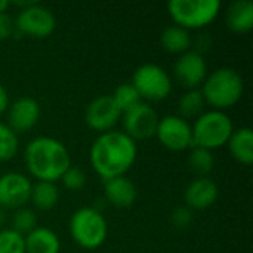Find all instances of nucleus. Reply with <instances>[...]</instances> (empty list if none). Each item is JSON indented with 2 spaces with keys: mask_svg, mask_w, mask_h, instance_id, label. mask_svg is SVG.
<instances>
[{
  "mask_svg": "<svg viewBox=\"0 0 253 253\" xmlns=\"http://www.w3.org/2000/svg\"><path fill=\"white\" fill-rule=\"evenodd\" d=\"M159 142L175 153L190 150L193 147L191 125L178 114H169L159 120L156 135Z\"/></svg>",
  "mask_w": 253,
  "mask_h": 253,
  "instance_id": "9d476101",
  "label": "nucleus"
},
{
  "mask_svg": "<svg viewBox=\"0 0 253 253\" xmlns=\"http://www.w3.org/2000/svg\"><path fill=\"white\" fill-rule=\"evenodd\" d=\"M30 202L40 212L52 211L59 202V190L55 182H43L37 181L33 184Z\"/></svg>",
  "mask_w": 253,
  "mask_h": 253,
  "instance_id": "412c9836",
  "label": "nucleus"
},
{
  "mask_svg": "<svg viewBox=\"0 0 253 253\" xmlns=\"http://www.w3.org/2000/svg\"><path fill=\"white\" fill-rule=\"evenodd\" d=\"M24 162L33 178L55 184L71 166V157L67 147L52 136L33 138L25 147Z\"/></svg>",
  "mask_w": 253,
  "mask_h": 253,
  "instance_id": "f03ea898",
  "label": "nucleus"
},
{
  "mask_svg": "<svg viewBox=\"0 0 253 253\" xmlns=\"http://www.w3.org/2000/svg\"><path fill=\"white\" fill-rule=\"evenodd\" d=\"M227 27L237 34H246L253 28V3L251 0H236L225 10Z\"/></svg>",
  "mask_w": 253,
  "mask_h": 253,
  "instance_id": "f3484780",
  "label": "nucleus"
},
{
  "mask_svg": "<svg viewBox=\"0 0 253 253\" xmlns=\"http://www.w3.org/2000/svg\"><path fill=\"white\" fill-rule=\"evenodd\" d=\"M188 166L197 178H208V175L213 170L215 156L212 151L200 147H191L188 154Z\"/></svg>",
  "mask_w": 253,
  "mask_h": 253,
  "instance_id": "5701e85b",
  "label": "nucleus"
},
{
  "mask_svg": "<svg viewBox=\"0 0 253 253\" xmlns=\"http://www.w3.org/2000/svg\"><path fill=\"white\" fill-rule=\"evenodd\" d=\"M122 111L113 101L111 95H99L92 99L84 110V122L93 132L105 133L114 130V126L120 122Z\"/></svg>",
  "mask_w": 253,
  "mask_h": 253,
  "instance_id": "9b49d317",
  "label": "nucleus"
},
{
  "mask_svg": "<svg viewBox=\"0 0 253 253\" xmlns=\"http://www.w3.org/2000/svg\"><path fill=\"white\" fill-rule=\"evenodd\" d=\"M206 102L203 99V95L200 89H191L185 90L178 99V116L188 120V119H197L205 108Z\"/></svg>",
  "mask_w": 253,
  "mask_h": 253,
  "instance_id": "4be33fe9",
  "label": "nucleus"
},
{
  "mask_svg": "<svg viewBox=\"0 0 253 253\" xmlns=\"http://www.w3.org/2000/svg\"><path fill=\"white\" fill-rule=\"evenodd\" d=\"M7 126L16 133L30 132L40 120V104L30 96H22L7 107Z\"/></svg>",
  "mask_w": 253,
  "mask_h": 253,
  "instance_id": "4468645a",
  "label": "nucleus"
},
{
  "mask_svg": "<svg viewBox=\"0 0 253 253\" xmlns=\"http://www.w3.org/2000/svg\"><path fill=\"white\" fill-rule=\"evenodd\" d=\"M138 145L122 130H110L98 135L89 153L90 166L104 181L125 176L133 166Z\"/></svg>",
  "mask_w": 253,
  "mask_h": 253,
  "instance_id": "f257e3e1",
  "label": "nucleus"
},
{
  "mask_svg": "<svg viewBox=\"0 0 253 253\" xmlns=\"http://www.w3.org/2000/svg\"><path fill=\"white\" fill-rule=\"evenodd\" d=\"M33 182L19 172H6L0 176V209H19L30 202Z\"/></svg>",
  "mask_w": 253,
  "mask_h": 253,
  "instance_id": "ddd939ff",
  "label": "nucleus"
},
{
  "mask_svg": "<svg viewBox=\"0 0 253 253\" xmlns=\"http://www.w3.org/2000/svg\"><path fill=\"white\" fill-rule=\"evenodd\" d=\"M228 151L233 159L245 166L253 163V132L251 127H239L234 129L233 135L230 136Z\"/></svg>",
  "mask_w": 253,
  "mask_h": 253,
  "instance_id": "6ab92c4d",
  "label": "nucleus"
},
{
  "mask_svg": "<svg viewBox=\"0 0 253 253\" xmlns=\"http://www.w3.org/2000/svg\"><path fill=\"white\" fill-rule=\"evenodd\" d=\"M15 33H16V28H15L13 18L7 12L0 13V42L10 39Z\"/></svg>",
  "mask_w": 253,
  "mask_h": 253,
  "instance_id": "c756f323",
  "label": "nucleus"
},
{
  "mask_svg": "<svg viewBox=\"0 0 253 253\" xmlns=\"http://www.w3.org/2000/svg\"><path fill=\"white\" fill-rule=\"evenodd\" d=\"M13 21L18 33L33 39H46L56 28V18L52 10L37 1L19 9Z\"/></svg>",
  "mask_w": 253,
  "mask_h": 253,
  "instance_id": "6e6552de",
  "label": "nucleus"
},
{
  "mask_svg": "<svg viewBox=\"0 0 253 253\" xmlns=\"http://www.w3.org/2000/svg\"><path fill=\"white\" fill-rule=\"evenodd\" d=\"M0 253H25L24 236L12 228L0 230Z\"/></svg>",
  "mask_w": 253,
  "mask_h": 253,
  "instance_id": "bb28decb",
  "label": "nucleus"
},
{
  "mask_svg": "<svg viewBox=\"0 0 253 253\" xmlns=\"http://www.w3.org/2000/svg\"><path fill=\"white\" fill-rule=\"evenodd\" d=\"M68 231L77 246L86 251H95L105 243L108 236V224L98 209L84 206L71 215Z\"/></svg>",
  "mask_w": 253,
  "mask_h": 253,
  "instance_id": "20e7f679",
  "label": "nucleus"
},
{
  "mask_svg": "<svg viewBox=\"0 0 253 253\" xmlns=\"http://www.w3.org/2000/svg\"><path fill=\"white\" fill-rule=\"evenodd\" d=\"M3 219H4V216H3V212H0V224L3 222Z\"/></svg>",
  "mask_w": 253,
  "mask_h": 253,
  "instance_id": "473e14b6",
  "label": "nucleus"
},
{
  "mask_svg": "<svg viewBox=\"0 0 253 253\" xmlns=\"http://www.w3.org/2000/svg\"><path fill=\"white\" fill-rule=\"evenodd\" d=\"M234 132V123L225 111H203L191 125L193 147L213 151L227 145Z\"/></svg>",
  "mask_w": 253,
  "mask_h": 253,
  "instance_id": "39448f33",
  "label": "nucleus"
},
{
  "mask_svg": "<svg viewBox=\"0 0 253 253\" xmlns=\"http://www.w3.org/2000/svg\"><path fill=\"white\" fill-rule=\"evenodd\" d=\"M37 225V215L33 209L28 208H19L15 211V213L12 215V230H15L16 233L27 236L28 233H31Z\"/></svg>",
  "mask_w": 253,
  "mask_h": 253,
  "instance_id": "a878e982",
  "label": "nucleus"
},
{
  "mask_svg": "<svg viewBox=\"0 0 253 253\" xmlns=\"http://www.w3.org/2000/svg\"><path fill=\"white\" fill-rule=\"evenodd\" d=\"M130 84L147 104L163 101L172 92V79L169 73L163 67L151 62L142 64L133 71Z\"/></svg>",
  "mask_w": 253,
  "mask_h": 253,
  "instance_id": "0eeeda50",
  "label": "nucleus"
},
{
  "mask_svg": "<svg viewBox=\"0 0 253 253\" xmlns=\"http://www.w3.org/2000/svg\"><path fill=\"white\" fill-rule=\"evenodd\" d=\"M160 44L168 53L182 55L190 50V47L193 44V39H191L188 30L173 24L163 30V33L160 36Z\"/></svg>",
  "mask_w": 253,
  "mask_h": 253,
  "instance_id": "aec40b11",
  "label": "nucleus"
},
{
  "mask_svg": "<svg viewBox=\"0 0 253 253\" xmlns=\"http://www.w3.org/2000/svg\"><path fill=\"white\" fill-rule=\"evenodd\" d=\"M219 0H170L168 12L175 25L185 30H200L215 21L221 12Z\"/></svg>",
  "mask_w": 253,
  "mask_h": 253,
  "instance_id": "423d86ee",
  "label": "nucleus"
},
{
  "mask_svg": "<svg viewBox=\"0 0 253 253\" xmlns=\"http://www.w3.org/2000/svg\"><path fill=\"white\" fill-rule=\"evenodd\" d=\"M245 82L240 73L230 67L216 68L212 73H208L200 92L203 99L212 110L225 111L234 107L243 96Z\"/></svg>",
  "mask_w": 253,
  "mask_h": 253,
  "instance_id": "7ed1b4c3",
  "label": "nucleus"
},
{
  "mask_svg": "<svg viewBox=\"0 0 253 253\" xmlns=\"http://www.w3.org/2000/svg\"><path fill=\"white\" fill-rule=\"evenodd\" d=\"M59 181H62L64 187L68 191H80V190L84 188V185L87 182V176H86V173H84V170L82 168L70 166Z\"/></svg>",
  "mask_w": 253,
  "mask_h": 253,
  "instance_id": "cd10ccee",
  "label": "nucleus"
},
{
  "mask_svg": "<svg viewBox=\"0 0 253 253\" xmlns=\"http://www.w3.org/2000/svg\"><path fill=\"white\" fill-rule=\"evenodd\" d=\"M25 253H59L61 240L55 231L47 227H36L24 236Z\"/></svg>",
  "mask_w": 253,
  "mask_h": 253,
  "instance_id": "a211bd4d",
  "label": "nucleus"
},
{
  "mask_svg": "<svg viewBox=\"0 0 253 253\" xmlns=\"http://www.w3.org/2000/svg\"><path fill=\"white\" fill-rule=\"evenodd\" d=\"M173 76L185 90L199 89L208 76V64L205 56L199 50L191 49L179 55L173 65Z\"/></svg>",
  "mask_w": 253,
  "mask_h": 253,
  "instance_id": "f8f14e48",
  "label": "nucleus"
},
{
  "mask_svg": "<svg viewBox=\"0 0 253 253\" xmlns=\"http://www.w3.org/2000/svg\"><path fill=\"white\" fill-rule=\"evenodd\" d=\"M9 7H10V1L9 0H0V13L7 12Z\"/></svg>",
  "mask_w": 253,
  "mask_h": 253,
  "instance_id": "2f4dec72",
  "label": "nucleus"
},
{
  "mask_svg": "<svg viewBox=\"0 0 253 253\" xmlns=\"http://www.w3.org/2000/svg\"><path fill=\"white\" fill-rule=\"evenodd\" d=\"M9 107V96L4 89V86L0 83V114H3Z\"/></svg>",
  "mask_w": 253,
  "mask_h": 253,
  "instance_id": "7c9ffc66",
  "label": "nucleus"
},
{
  "mask_svg": "<svg viewBox=\"0 0 253 253\" xmlns=\"http://www.w3.org/2000/svg\"><path fill=\"white\" fill-rule=\"evenodd\" d=\"M19 148L18 135L6 125L0 122V163L9 162L15 157Z\"/></svg>",
  "mask_w": 253,
  "mask_h": 253,
  "instance_id": "393cba45",
  "label": "nucleus"
},
{
  "mask_svg": "<svg viewBox=\"0 0 253 253\" xmlns=\"http://www.w3.org/2000/svg\"><path fill=\"white\" fill-rule=\"evenodd\" d=\"M113 101L116 102V105L119 107V110L122 111V114L127 110H130L132 107H135L136 104L142 102L139 93L136 92V89L130 84V83H122L116 87V90L111 93Z\"/></svg>",
  "mask_w": 253,
  "mask_h": 253,
  "instance_id": "b1692460",
  "label": "nucleus"
},
{
  "mask_svg": "<svg viewBox=\"0 0 253 253\" xmlns=\"http://www.w3.org/2000/svg\"><path fill=\"white\" fill-rule=\"evenodd\" d=\"M123 130L130 139L135 142L150 139L156 135V129L159 125V114L157 111L147 102H139L130 110L122 114Z\"/></svg>",
  "mask_w": 253,
  "mask_h": 253,
  "instance_id": "1a4fd4ad",
  "label": "nucleus"
},
{
  "mask_svg": "<svg viewBox=\"0 0 253 253\" xmlns=\"http://www.w3.org/2000/svg\"><path fill=\"white\" fill-rule=\"evenodd\" d=\"M104 197L105 200L117 208V209H126L130 208L138 197L136 185L126 176H117L107 179L104 184Z\"/></svg>",
  "mask_w": 253,
  "mask_h": 253,
  "instance_id": "dca6fc26",
  "label": "nucleus"
},
{
  "mask_svg": "<svg viewBox=\"0 0 253 253\" xmlns=\"http://www.w3.org/2000/svg\"><path fill=\"white\" fill-rule=\"evenodd\" d=\"M194 221V212L187 206H178L170 213V224L176 230H187Z\"/></svg>",
  "mask_w": 253,
  "mask_h": 253,
  "instance_id": "c85d7f7f",
  "label": "nucleus"
},
{
  "mask_svg": "<svg viewBox=\"0 0 253 253\" xmlns=\"http://www.w3.org/2000/svg\"><path fill=\"white\" fill-rule=\"evenodd\" d=\"M219 197L218 184L211 178H196L193 179L184 193L185 206L194 211H205L215 205Z\"/></svg>",
  "mask_w": 253,
  "mask_h": 253,
  "instance_id": "2eb2a0df",
  "label": "nucleus"
}]
</instances>
